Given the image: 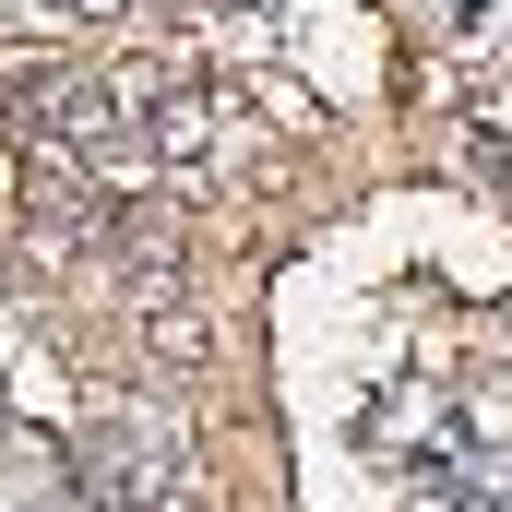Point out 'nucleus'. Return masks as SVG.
<instances>
[{
  "mask_svg": "<svg viewBox=\"0 0 512 512\" xmlns=\"http://www.w3.org/2000/svg\"><path fill=\"white\" fill-rule=\"evenodd\" d=\"M143 334H155V358H167V370H203V358H215V322H203L179 286H167V298H143Z\"/></svg>",
  "mask_w": 512,
  "mask_h": 512,
  "instance_id": "2",
  "label": "nucleus"
},
{
  "mask_svg": "<svg viewBox=\"0 0 512 512\" xmlns=\"http://www.w3.org/2000/svg\"><path fill=\"white\" fill-rule=\"evenodd\" d=\"M96 465H108V501L120 512H179L191 501V441H179L167 417H143V405L96 441Z\"/></svg>",
  "mask_w": 512,
  "mask_h": 512,
  "instance_id": "1",
  "label": "nucleus"
}]
</instances>
